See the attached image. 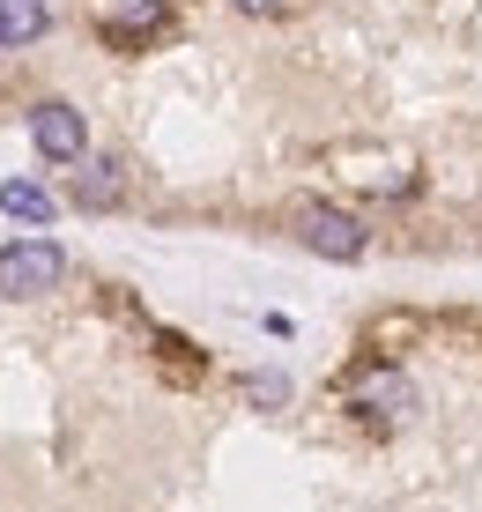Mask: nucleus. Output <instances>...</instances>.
I'll return each instance as SVG.
<instances>
[{"label":"nucleus","instance_id":"f257e3e1","mask_svg":"<svg viewBox=\"0 0 482 512\" xmlns=\"http://www.w3.org/2000/svg\"><path fill=\"white\" fill-rule=\"evenodd\" d=\"M297 245H305V253H319V260H364L371 231L349 216V208L312 201V208H297Z\"/></svg>","mask_w":482,"mask_h":512},{"label":"nucleus","instance_id":"f03ea898","mask_svg":"<svg viewBox=\"0 0 482 512\" xmlns=\"http://www.w3.org/2000/svg\"><path fill=\"white\" fill-rule=\"evenodd\" d=\"M60 275H67V253L45 238L0 253V297H45V290H60Z\"/></svg>","mask_w":482,"mask_h":512},{"label":"nucleus","instance_id":"7ed1b4c3","mask_svg":"<svg viewBox=\"0 0 482 512\" xmlns=\"http://www.w3.org/2000/svg\"><path fill=\"white\" fill-rule=\"evenodd\" d=\"M349 409L371 416V423H401L416 409V386H408V372H394V364H371V372L349 386Z\"/></svg>","mask_w":482,"mask_h":512},{"label":"nucleus","instance_id":"20e7f679","mask_svg":"<svg viewBox=\"0 0 482 512\" xmlns=\"http://www.w3.org/2000/svg\"><path fill=\"white\" fill-rule=\"evenodd\" d=\"M30 141H38V156L45 164H82V112L75 104H38L30 112Z\"/></svg>","mask_w":482,"mask_h":512},{"label":"nucleus","instance_id":"39448f33","mask_svg":"<svg viewBox=\"0 0 482 512\" xmlns=\"http://www.w3.org/2000/svg\"><path fill=\"white\" fill-rule=\"evenodd\" d=\"M164 0H119V8L112 15H104V45H119V52H127V45H141V38H149V30H164Z\"/></svg>","mask_w":482,"mask_h":512},{"label":"nucleus","instance_id":"423d86ee","mask_svg":"<svg viewBox=\"0 0 482 512\" xmlns=\"http://www.w3.org/2000/svg\"><path fill=\"white\" fill-rule=\"evenodd\" d=\"M45 23H52L45 0H0V45H30V38H45Z\"/></svg>","mask_w":482,"mask_h":512},{"label":"nucleus","instance_id":"0eeeda50","mask_svg":"<svg viewBox=\"0 0 482 512\" xmlns=\"http://www.w3.org/2000/svg\"><path fill=\"white\" fill-rule=\"evenodd\" d=\"M0 208H8L15 223H52V193L30 186V179H8V186H0Z\"/></svg>","mask_w":482,"mask_h":512},{"label":"nucleus","instance_id":"6e6552de","mask_svg":"<svg viewBox=\"0 0 482 512\" xmlns=\"http://www.w3.org/2000/svg\"><path fill=\"white\" fill-rule=\"evenodd\" d=\"M75 201H82V208H112V201H119V164H112V156H97V164L75 179Z\"/></svg>","mask_w":482,"mask_h":512},{"label":"nucleus","instance_id":"1a4fd4ad","mask_svg":"<svg viewBox=\"0 0 482 512\" xmlns=\"http://www.w3.org/2000/svg\"><path fill=\"white\" fill-rule=\"evenodd\" d=\"M245 394H253L260 409H282V401H290V379H282V372H253V379H245Z\"/></svg>","mask_w":482,"mask_h":512},{"label":"nucleus","instance_id":"9d476101","mask_svg":"<svg viewBox=\"0 0 482 512\" xmlns=\"http://www.w3.org/2000/svg\"><path fill=\"white\" fill-rule=\"evenodd\" d=\"M238 8H245V15H275L282 0H238Z\"/></svg>","mask_w":482,"mask_h":512}]
</instances>
